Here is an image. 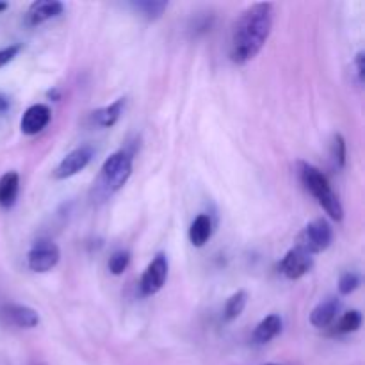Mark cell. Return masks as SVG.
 I'll return each mask as SVG.
<instances>
[{
    "label": "cell",
    "mask_w": 365,
    "mask_h": 365,
    "mask_svg": "<svg viewBox=\"0 0 365 365\" xmlns=\"http://www.w3.org/2000/svg\"><path fill=\"white\" fill-rule=\"evenodd\" d=\"M273 29V4L259 2L241 13L232 27L230 59L246 64L259 56Z\"/></svg>",
    "instance_id": "cell-1"
},
{
    "label": "cell",
    "mask_w": 365,
    "mask_h": 365,
    "mask_svg": "<svg viewBox=\"0 0 365 365\" xmlns=\"http://www.w3.org/2000/svg\"><path fill=\"white\" fill-rule=\"evenodd\" d=\"M298 177L299 182L303 184V187L314 196V198L319 202V205L323 207L324 212L335 221H341L344 217V209H342V203L339 200V196L335 195L334 189H331L330 182H328L327 175L321 170H317L316 166L309 163H298Z\"/></svg>",
    "instance_id": "cell-2"
},
{
    "label": "cell",
    "mask_w": 365,
    "mask_h": 365,
    "mask_svg": "<svg viewBox=\"0 0 365 365\" xmlns=\"http://www.w3.org/2000/svg\"><path fill=\"white\" fill-rule=\"evenodd\" d=\"M132 168H134L132 153H128L127 150H118V152L110 153L100 168L98 185L102 187V191L106 195L120 191L130 178Z\"/></svg>",
    "instance_id": "cell-3"
},
{
    "label": "cell",
    "mask_w": 365,
    "mask_h": 365,
    "mask_svg": "<svg viewBox=\"0 0 365 365\" xmlns=\"http://www.w3.org/2000/svg\"><path fill=\"white\" fill-rule=\"evenodd\" d=\"M331 241H334V228H331V225L327 220L319 217V220L310 221L303 228L302 234L298 235L296 248L303 250L309 255H317V253L327 252L330 248Z\"/></svg>",
    "instance_id": "cell-4"
},
{
    "label": "cell",
    "mask_w": 365,
    "mask_h": 365,
    "mask_svg": "<svg viewBox=\"0 0 365 365\" xmlns=\"http://www.w3.org/2000/svg\"><path fill=\"white\" fill-rule=\"evenodd\" d=\"M61 250L52 239H38L27 253V266L34 273H48L59 264Z\"/></svg>",
    "instance_id": "cell-5"
},
{
    "label": "cell",
    "mask_w": 365,
    "mask_h": 365,
    "mask_svg": "<svg viewBox=\"0 0 365 365\" xmlns=\"http://www.w3.org/2000/svg\"><path fill=\"white\" fill-rule=\"evenodd\" d=\"M168 271H170V264H168V257L164 253L153 257L152 262L143 273L141 280H139V291L143 296H153L164 287L168 280Z\"/></svg>",
    "instance_id": "cell-6"
},
{
    "label": "cell",
    "mask_w": 365,
    "mask_h": 365,
    "mask_svg": "<svg viewBox=\"0 0 365 365\" xmlns=\"http://www.w3.org/2000/svg\"><path fill=\"white\" fill-rule=\"evenodd\" d=\"M93 159V148L91 146L84 145V146H78V148L71 150L59 164L57 168L53 170V178L57 180H66V178L73 177L77 175L78 171L84 170Z\"/></svg>",
    "instance_id": "cell-7"
},
{
    "label": "cell",
    "mask_w": 365,
    "mask_h": 365,
    "mask_svg": "<svg viewBox=\"0 0 365 365\" xmlns=\"http://www.w3.org/2000/svg\"><path fill=\"white\" fill-rule=\"evenodd\" d=\"M314 267V257L299 248H292L285 253L280 262V273L289 280H299L309 274Z\"/></svg>",
    "instance_id": "cell-8"
},
{
    "label": "cell",
    "mask_w": 365,
    "mask_h": 365,
    "mask_svg": "<svg viewBox=\"0 0 365 365\" xmlns=\"http://www.w3.org/2000/svg\"><path fill=\"white\" fill-rule=\"evenodd\" d=\"M52 120V110L45 103H34L24 113L20 121V128L25 135H36L46 127Z\"/></svg>",
    "instance_id": "cell-9"
},
{
    "label": "cell",
    "mask_w": 365,
    "mask_h": 365,
    "mask_svg": "<svg viewBox=\"0 0 365 365\" xmlns=\"http://www.w3.org/2000/svg\"><path fill=\"white\" fill-rule=\"evenodd\" d=\"M64 13V4L57 2V0H38L32 2L29 7L27 14H25V24L29 27H36L45 21L52 20V18L61 16Z\"/></svg>",
    "instance_id": "cell-10"
},
{
    "label": "cell",
    "mask_w": 365,
    "mask_h": 365,
    "mask_svg": "<svg viewBox=\"0 0 365 365\" xmlns=\"http://www.w3.org/2000/svg\"><path fill=\"white\" fill-rule=\"evenodd\" d=\"M339 310H341V302H339V298L328 296L323 302L317 303L316 309L312 310V314H310V324H312L314 328H319V330L328 328L335 321Z\"/></svg>",
    "instance_id": "cell-11"
},
{
    "label": "cell",
    "mask_w": 365,
    "mask_h": 365,
    "mask_svg": "<svg viewBox=\"0 0 365 365\" xmlns=\"http://www.w3.org/2000/svg\"><path fill=\"white\" fill-rule=\"evenodd\" d=\"M125 103H127V98H118L114 100L110 106L102 107V109L95 110V113L89 114V121H91L93 127L100 128H110L120 121L121 114L125 110Z\"/></svg>",
    "instance_id": "cell-12"
},
{
    "label": "cell",
    "mask_w": 365,
    "mask_h": 365,
    "mask_svg": "<svg viewBox=\"0 0 365 365\" xmlns=\"http://www.w3.org/2000/svg\"><path fill=\"white\" fill-rule=\"evenodd\" d=\"M4 317L18 328H34L39 324V314L25 305H6Z\"/></svg>",
    "instance_id": "cell-13"
},
{
    "label": "cell",
    "mask_w": 365,
    "mask_h": 365,
    "mask_svg": "<svg viewBox=\"0 0 365 365\" xmlns=\"http://www.w3.org/2000/svg\"><path fill=\"white\" fill-rule=\"evenodd\" d=\"M284 330V321L278 314H269V316L264 317L259 324H257L255 331H253V342L255 344H267L273 339H277L278 335Z\"/></svg>",
    "instance_id": "cell-14"
},
{
    "label": "cell",
    "mask_w": 365,
    "mask_h": 365,
    "mask_svg": "<svg viewBox=\"0 0 365 365\" xmlns=\"http://www.w3.org/2000/svg\"><path fill=\"white\" fill-rule=\"evenodd\" d=\"M214 223L209 214H198L189 228V241L195 248H203L210 237H212Z\"/></svg>",
    "instance_id": "cell-15"
},
{
    "label": "cell",
    "mask_w": 365,
    "mask_h": 365,
    "mask_svg": "<svg viewBox=\"0 0 365 365\" xmlns=\"http://www.w3.org/2000/svg\"><path fill=\"white\" fill-rule=\"evenodd\" d=\"M18 191H20V177L16 171H7L0 178V207L9 209L14 205L18 198Z\"/></svg>",
    "instance_id": "cell-16"
},
{
    "label": "cell",
    "mask_w": 365,
    "mask_h": 365,
    "mask_svg": "<svg viewBox=\"0 0 365 365\" xmlns=\"http://www.w3.org/2000/svg\"><path fill=\"white\" fill-rule=\"evenodd\" d=\"M130 7L145 20L155 21L168 9V2H163V0H138V2H132Z\"/></svg>",
    "instance_id": "cell-17"
},
{
    "label": "cell",
    "mask_w": 365,
    "mask_h": 365,
    "mask_svg": "<svg viewBox=\"0 0 365 365\" xmlns=\"http://www.w3.org/2000/svg\"><path fill=\"white\" fill-rule=\"evenodd\" d=\"M246 302H248L246 291H237L235 294H232L230 298L227 299V303H225L223 319L227 321V323H232V321L237 319V317L245 312Z\"/></svg>",
    "instance_id": "cell-18"
},
{
    "label": "cell",
    "mask_w": 365,
    "mask_h": 365,
    "mask_svg": "<svg viewBox=\"0 0 365 365\" xmlns=\"http://www.w3.org/2000/svg\"><path fill=\"white\" fill-rule=\"evenodd\" d=\"M360 327H362V314H360V310H349V312H346L344 316L339 319V323L335 324V331L341 335H346L353 334V331L359 330Z\"/></svg>",
    "instance_id": "cell-19"
},
{
    "label": "cell",
    "mask_w": 365,
    "mask_h": 365,
    "mask_svg": "<svg viewBox=\"0 0 365 365\" xmlns=\"http://www.w3.org/2000/svg\"><path fill=\"white\" fill-rule=\"evenodd\" d=\"M130 266V253L127 250H120V252H114L109 257V271L114 277H120L127 271V267Z\"/></svg>",
    "instance_id": "cell-20"
},
{
    "label": "cell",
    "mask_w": 365,
    "mask_h": 365,
    "mask_svg": "<svg viewBox=\"0 0 365 365\" xmlns=\"http://www.w3.org/2000/svg\"><path fill=\"white\" fill-rule=\"evenodd\" d=\"M346 155H348V148H346V141L341 134L334 135V143H331V159L337 170H342L346 166Z\"/></svg>",
    "instance_id": "cell-21"
},
{
    "label": "cell",
    "mask_w": 365,
    "mask_h": 365,
    "mask_svg": "<svg viewBox=\"0 0 365 365\" xmlns=\"http://www.w3.org/2000/svg\"><path fill=\"white\" fill-rule=\"evenodd\" d=\"M360 285V277L356 273H353V271H349V273H344L341 277V280H339V292H341L342 296H348L351 294V292H355L356 289H359Z\"/></svg>",
    "instance_id": "cell-22"
},
{
    "label": "cell",
    "mask_w": 365,
    "mask_h": 365,
    "mask_svg": "<svg viewBox=\"0 0 365 365\" xmlns=\"http://www.w3.org/2000/svg\"><path fill=\"white\" fill-rule=\"evenodd\" d=\"M20 50L21 45H11L6 46V48H0V68L6 66L7 63H11V61L20 53Z\"/></svg>",
    "instance_id": "cell-23"
},
{
    "label": "cell",
    "mask_w": 365,
    "mask_h": 365,
    "mask_svg": "<svg viewBox=\"0 0 365 365\" xmlns=\"http://www.w3.org/2000/svg\"><path fill=\"white\" fill-rule=\"evenodd\" d=\"M364 56L365 53L364 52H359L355 56V68H356V77H359V82L360 84H362L364 82V71H365V66H364Z\"/></svg>",
    "instance_id": "cell-24"
},
{
    "label": "cell",
    "mask_w": 365,
    "mask_h": 365,
    "mask_svg": "<svg viewBox=\"0 0 365 365\" xmlns=\"http://www.w3.org/2000/svg\"><path fill=\"white\" fill-rule=\"evenodd\" d=\"M9 109V98L6 95H0V114H4Z\"/></svg>",
    "instance_id": "cell-25"
},
{
    "label": "cell",
    "mask_w": 365,
    "mask_h": 365,
    "mask_svg": "<svg viewBox=\"0 0 365 365\" xmlns=\"http://www.w3.org/2000/svg\"><path fill=\"white\" fill-rule=\"evenodd\" d=\"M7 7H9V4H6V2H0V13H2V11H6Z\"/></svg>",
    "instance_id": "cell-26"
},
{
    "label": "cell",
    "mask_w": 365,
    "mask_h": 365,
    "mask_svg": "<svg viewBox=\"0 0 365 365\" xmlns=\"http://www.w3.org/2000/svg\"><path fill=\"white\" fill-rule=\"evenodd\" d=\"M266 365H282V364H266Z\"/></svg>",
    "instance_id": "cell-27"
},
{
    "label": "cell",
    "mask_w": 365,
    "mask_h": 365,
    "mask_svg": "<svg viewBox=\"0 0 365 365\" xmlns=\"http://www.w3.org/2000/svg\"><path fill=\"white\" fill-rule=\"evenodd\" d=\"M36 365H39V364H36Z\"/></svg>",
    "instance_id": "cell-28"
}]
</instances>
